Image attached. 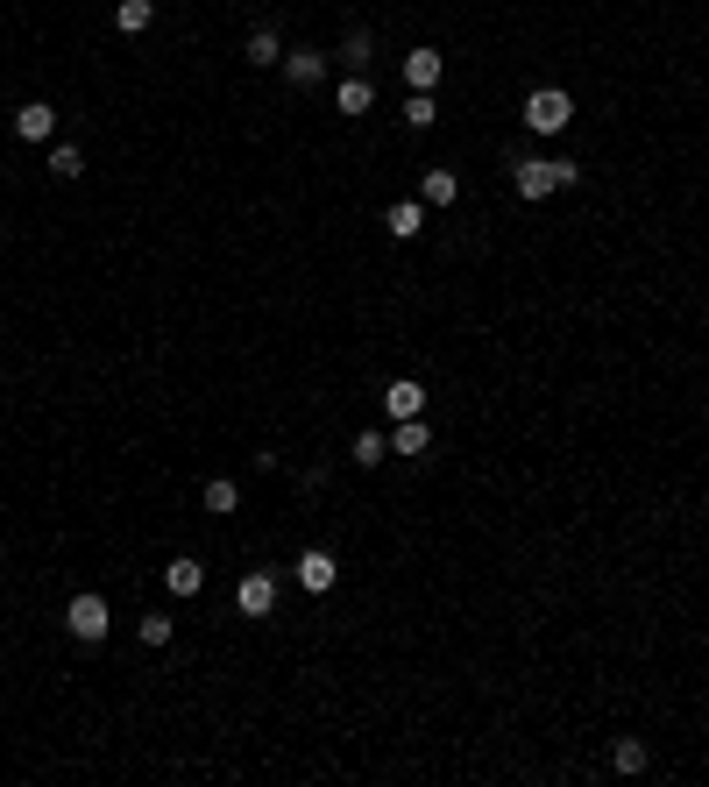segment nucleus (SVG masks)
<instances>
[{
	"label": "nucleus",
	"instance_id": "9d476101",
	"mask_svg": "<svg viewBox=\"0 0 709 787\" xmlns=\"http://www.w3.org/2000/svg\"><path fill=\"white\" fill-rule=\"evenodd\" d=\"M383 227H390V234H398V242H412V234L426 227V206H419V199H398V206H390V213H383Z\"/></svg>",
	"mask_w": 709,
	"mask_h": 787
},
{
	"label": "nucleus",
	"instance_id": "20e7f679",
	"mask_svg": "<svg viewBox=\"0 0 709 787\" xmlns=\"http://www.w3.org/2000/svg\"><path fill=\"white\" fill-rule=\"evenodd\" d=\"M334 575H341V561L327 554V546H305V554H298V589L327 596V589H334Z\"/></svg>",
	"mask_w": 709,
	"mask_h": 787
},
{
	"label": "nucleus",
	"instance_id": "423d86ee",
	"mask_svg": "<svg viewBox=\"0 0 709 787\" xmlns=\"http://www.w3.org/2000/svg\"><path fill=\"white\" fill-rule=\"evenodd\" d=\"M383 412H390V419H419V412H426V390H419L412 376H398V383L383 390Z\"/></svg>",
	"mask_w": 709,
	"mask_h": 787
},
{
	"label": "nucleus",
	"instance_id": "f257e3e1",
	"mask_svg": "<svg viewBox=\"0 0 709 787\" xmlns=\"http://www.w3.org/2000/svg\"><path fill=\"white\" fill-rule=\"evenodd\" d=\"M511 185H518V199H546V192H561V185H582V164H518L511 171Z\"/></svg>",
	"mask_w": 709,
	"mask_h": 787
},
{
	"label": "nucleus",
	"instance_id": "f03ea898",
	"mask_svg": "<svg viewBox=\"0 0 709 787\" xmlns=\"http://www.w3.org/2000/svg\"><path fill=\"white\" fill-rule=\"evenodd\" d=\"M575 121V100L561 93V86H539L532 100H525V128H539V135H561Z\"/></svg>",
	"mask_w": 709,
	"mask_h": 787
},
{
	"label": "nucleus",
	"instance_id": "6ab92c4d",
	"mask_svg": "<svg viewBox=\"0 0 709 787\" xmlns=\"http://www.w3.org/2000/svg\"><path fill=\"white\" fill-rule=\"evenodd\" d=\"M78 171H86V156H78L71 142H64V149H50V178H78Z\"/></svg>",
	"mask_w": 709,
	"mask_h": 787
},
{
	"label": "nucleus",
	"instance_id": "39448f33",
	"mask_svg": "<svg viewBox=\"0 0 709 787\" xmlns=\"http://www.w3.org/2000/svg\"><path fill=\"white\" fill-rule=\"evenodd\" d=\"M234 610H242V617H270V610H277V575H242Z\"/></svg>",
	"mask_w": 709,
	"mask_h": 787
},
{
	"label": "nucleus",
	"instance_id": "6e6552de",
	"mask_svg": "<svg viewBox=\"0 0 709 787\" xmlns=\"http://www.w3.org/2000/svg\"><path fill=\"white\" fill-rule=\"evenodd\" d=\"M405 86H412V93H433V86H440V50H412V57H405Z\"/></svg>",
	"mask_w": 709,
	"mask_h": 787
},
{
	"label": "nucleus",
	"instance_id": "aec40b11",
	"mask_svg": "<svg viewBox=\"0 0 709 787\" xmlns=\"http://www.w3.org/2000/svg\"><path fill=\"white\" fill-rule=\"evenodd\" d=\"M405 121H412V128H433V121H440L433 93H412V100H405Z\"/></svg>",
	"mask_w": 709,
	"mask_h": 787
},
{
	"label": "nucleus",
	"instance_id": "a211bd4d",
	"mask_svg": "<svg viewBox=\"0 0 709 787\" xmlns=\"http://www.w3.org/2000/svg\"><path fill=\"white\" fill-rule=\"evenodd\" d=\"M234 504H242V490H234L227 476H220V483H206V511H220V518H227Z\"/></svg>",
	"mask_w": 709,
	"mask_h": 787
},
{
	"label": "nucleus",
	"instance_id": "0eeeda50",
	"mask_svg": "<svg viewBox=\"0 0 709 787\" xmlns=\"http://www.w3.org/2000/svg\"><path fill=\"white\" fill-rule=\"evenodd\" d=\"M50 128H57V107H50V100H29V107L15 114V135H22V142H50Z\"/></svg>",
	"mask_w": 709,
	"mask_h": 787
},
{
	"label": "nucleus",
	"instance_id": "412c9836",
	"mask_svg": "<svg viewBox=\"0 0 709 787\" xmlns=\"http://www.w3.org/2000/svg\"><path fill=\"white\" fill-rule=\"evenodd\" d=\"M383 454H390V440H383V433H355V461H362V468H376Z\"/></svg>",
	"mask_w": 709,
	"mask_h": 787
},
{
	"label": "nucleus",
	"instance_id": "ddd939ff",
	"mask_svg": "<svg viewBox=\"0 0 709 787\" xmlns=\"http://www.w3.org/2000/svg\"><path fill=\"white\" fill-rule=\"evenodd\" d=\"M199 582H206L199 561H171V568H164V589H171V596H199Z\"/></svg>",
	"mask_w": 709,
	"mask_h": 787
},
{
	"label": "nucleus",
	"instance_id": "f8f14e48",
	"mask_svg": "<svg viewBox=\"0 0 709 787\" xmlns=\"http://www.w3.org/2000/svg\"><path fill=\"white\" fill-rule=\"evenodd\" d=\"M426 447H433L426 419H398V433H390V454H426Z\"/></svg>",
	"mask_w": 709,
	"mask_h": 787
},
{
	"label": "nucleus",
	"instance_id": "4468645a",
	"mask_svg": "<svg viewBox=\"0 0 709 787\" xmlns=\"http://www.w3.org/2000/svg\"><path fill=\"white\" fill-rule=\"evenodd\" d=\"M149 15H156L149 0H121V8H114V29H121V36H142V29H149Z\"/></svg>",
	"mask_w": 709,
	"mask_h": 787
},
{
	"label": "nucleus",
	"instance_id": "dca6fc26",
	"mask_svg": "<svg viewBox=\"0 0 709 787\" xmlns=\"http://www.w3.org/2000/svg\"><path fill=\"white\" fill-rule=\"evenodd\" d=\"M454 199H461L454 171H426V206H454Z\"/></svg>",
	"mask_w": 709,
	"mask_h": 787
},
{
	"label": "nucleus",
	"instance_id": "9b49d317",
	"mask_svg": "<svg viewBox=\"0 0 709 787\" xmlns=\"http://www.w3.org/2000/svg\"><path fill=\"white\" fill-rule=\"evenodd\" d=\"M369 100H376V86H369L362 71H355V78H341V86H334V107H341V114H369Z\"/></svg>",
	"mask_w": 709,
	"mask_h": 787
},
{
	"label": "nucleus",
	"instance_id": "f3484780",
	"mask_svg": "<svg viewBox=\"0 0 709 787\" xmlns=\"http://www.w3.org/2000/svg\"><path fill=\"white\" fill-rule=\"evenodd\" d=\"M249 64H284V50H277V29H256V36H249Z\"/></svg>",
	"mask_w": 709,
	"mask_h": 787
},
{
	"label": "nucleus",
	"instance_id": "7ed1b4c3",
	"mask_svg": "<svg viewBox=\"0 0 709 787\" xmlns=\"http://www.w3.org/2000/svg\"><path fill=\"white\" fill-rule=\"evenodd\" d=\"M64 624H71V639H86V646H100L107 639V596H71V610H64Z\"/></svg>",
	"mask_w": 709,
	"mask_h": 787
},
{
	"label": "nucleus",
	"instance_id": "2eb2a0df",
	"mask_svg": "<svg viewBox=\"0 0 709 787\" xmlns=\"http://www.w3.org/2000/svg\"><path fill=\"white\" fill-rule=\"evenodd\" d=\"M610 766H617V773H646V745H639V738H617V745H610Z\"/></svg>",
	"mask_w": 709,
	"mask_h": 787
},
{
	"label": "nucleus",
	"instance_id": "1a4fd4ad",
	"mask_svg": "<svg viewBox=\"0 0 709 787\" xmlns=\"http://www.w3.org/2000/svg\"><path fill=\"white\" fill-rule=\"evenodd\" d=\"M284 78H291V86H320V78H327V57H320V50H291V57H284Z\"/></svg>",
	"mask_w": 709,
	"mask_h": 787
},
{
	"label": "nucleus",
	"instance_id": "4be33fe9",
	"mask_svg": "<svg viewBox=\"0 0 709 787\" xmlns=\"http://www.w3.org/2000/svg\"><path fill=\"white\" fill-rule=\"evenodd\" d=\"M142 646H171V617H142Z\"/></svg>",
	"mask_w": 709,
	"mask_h": 787
},
{
	"label": "nucleus",
	"instance_id": "5701e85b",
	"mask_svg": "<svg viewBox=\"0 0 709 787\" xmlns=\"http://www.w3.org/2000/svg\"><path fill=\"white\" fill-rule=\"evenodd\" d=\"M341 57H348V64H355V71H362V64H369V36H362V29H355V36H348V43H341Z\"/></svg>",
	"mask_w": 709,
	"mask_h": 787
}]
</instances>
